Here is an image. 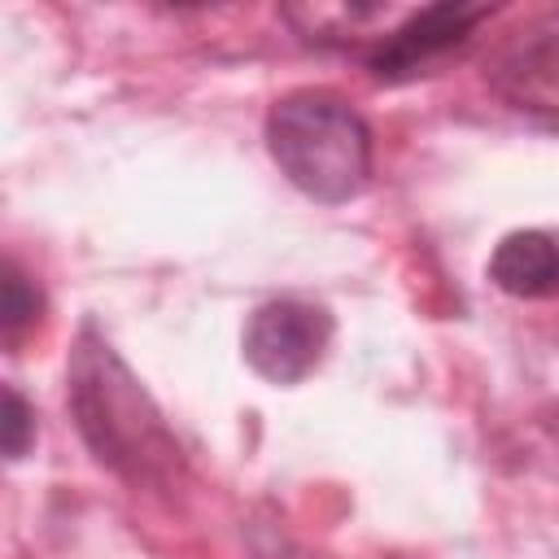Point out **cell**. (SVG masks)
I'll return each instance as SVG.
<instances>
[{
    "instance_id": "cell-1",
    "label": "cell",
    "mask_w": 559,
    "mask_h": 559,
    "mask_svg": "<svg viewBox=\"0 0 559 559\" xmlns=\"http://www.w3.org/2000/svg\"><path fill=\"white\" fill-rule=\"evenodd\" d=\"M66 393L70 415L100 467L122 476L131 489H175L183 476V450L148 389L92 323L70 349Z\"/></svg>"
},
{
    "instance_id": "cell-2",
    "label": "cell",
    "mask_w": 559,
    "mask_h": 559,
    "mask_svg": "<svg viewBox=\"0 0 559 559\" xmlns=\"http://www.w3.org/2000/svg\"><path fill=\"white\" fill-rule=\"evenodd\" d=\"M266 148L280 175L323 201L341 205L371 179V127L332 92H288L266 109Z\"/></svg>"
},
{
    "instance_id": "cell-3",
    "label": "cell",
    "mask_w": 559,
    "mask_h": 559,
    "mask_svg": "<svg viewBox=\"0 0 559 559\" xmlns=\"http://www.w3.org/2000/svg\"><path fill=\"white\" fill-rule=\"evenodd\" d=\"M332 345V314L301 297H275L245 323V362L271 384L306 380Z\"/></svg>"
},
{
    "instance_id": "cell-4",
    "label": "cell",
    "mask_w": 559,
    "mask_h": 559,
    "mask_svg": "<svg viewBox=\"0 0 559 559\" xmlns=\"http://www.w3.org/2000/svg\"><path fill=\"white\" fill-rule=\"evenodd\" d=\"M480 17H489V9H480V4H428V9H411L371 48L367 70L380 83L411 79V74H419V66H428L441 52H450L454 44H463L476 31Z\"/></svg>"
},
{
    "instance_id": "cell-5",
    "label": "cell",
    "mask_w": 559,
    "mask_h": 559,
    "mask_svg": "<svg viewBox=\"0 0 559 559\" xmlns=\"http://www.w3.org/2000/svg\"><path fill=\"white\" fill-rule=\"evenodd\" d=\"M489 280L524 301H550L559 297V236L542 227H524L498 240L489 258Z\"/></svg>"
},
{
    "instance_id": "cell-6",
    "label": "cell",
    "mask_w": 559,
    "mask_h": 559,
    "mask_svg": "<svg viewBox=\"0 0 559 559\" xmlns=\"http://www.w3.org/2000/svg\"><path fill=\"white\" fill-rule=\"evenodd\" d=\"M498 87L515 100H559V13L537 17L520 31V39L498 57Z\"/></svg>"
},
{
    "instance_id": "cell-7",
    "label": "cell",
    "mask_w": 559,
    "mask_h": 559,
    "mask_svg": "<svg viewBox=\"0 0 559 559\" xmlns=\"http://www.w3.org/2000/svg\"><path fill=\"white\" fill-rule=\"evenodd\" d=\"M39 314V288L22 275L17 262H4V284H0V328L4 341L13 345L22 336V328H31Z\"/></svg>"
},
{
    "instance_id": "cell-8",
    "label": "cell",
    "mask_w": 559,
    "mask_h": 559,
    "mask_svg": "<svg viewBox=\"0 0 559 559\" xmlns=\"http://www.w3.org/2000/svg\"><path fill=\"white\" fill-rule=\"evenodd\" d=\"M31 441H35V411H31V402L13 389V384H4V415H0V445H4V459H22L26 450H31Z\"/></svg>"
}]
</instances>
